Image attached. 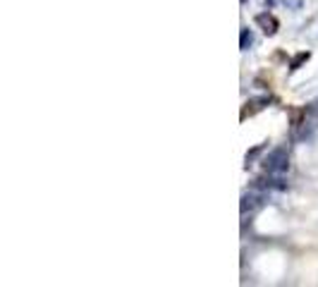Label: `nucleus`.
<instances>
[{
  "mask_svg": "<svg viewBox=\"0 0 318 287\" xmlns=\"http://www.w3.org/2000/svg\"><path fill=\"white\" fill-rule=\"evenodd\" d=\"M304 60H309V53H299V55L294 57V60H292V70H297V67H299Z\"/></svg>",
  "mask_w": 318,
  "mask_h": 287,
  "instance_id": "obj_4",
  "label": "nucleus"
},
{
  "mask_svg": "<svg viewBox=\"0 0 318 287\" xmlns=\"http://www.w3.org/2000/svg\"><path fill=\"white\" fill-rule=\"evenodd\" d=\"M256 206H261V201L256 199V197H244V199H242V211H244V213H247V208L251 211V208H256Z\"/></svg>",
  "mask_w": 318,
  "mask_h": 287,
  "instance_id": "obj_3",
  "label": "nucleus"
},
{
  "mask_svg": "<svg viewBox=\"0 0 318 287\" xmlns=\"http://www.w3.org/2000/svg\"><path fill=\"white\" fill-rule=\"evenodd\" d=\"M256 24H259L265 34H275V31H278V19H275L273 15H268V12H263V15L256 17Z\"/></svg>",
  "mask_w": 318,
  "mask_h": 287,
  "instance_id": "obj_2",
  "label": "nucleus"
},
{
  "mask_svg": "<svg viewBox=\"0 0 318 287\" xmlns=\"http://www.w3.org/2000/svg\"><path fill=\"white\" fill-rule=\"evenodd\" d=\"M247 46H251V34L244 29V31H242V48H247Z\"/></svg>",
  "mask_w": 318,
  "mask_h": 287,
  "instance_id": "obj_5",
  "label": "nucleus"
},
{
  "mask_svg": "<svg viewBox=\"0 0 318 287\" xmlns=\"http://www.w3.org/2000/svg\"><path fill=\"white\" fill-rule=\"evenodd\" d=\"M265 170L268 172H285L289 168V161H287V151L285 148H275L270 151V156L265 158Z\"/></svg>",
  "mask_w": 318,
  "mask_h": 287,
  "instance_id": "obj_1",
  "label": "nucleus"
}]
</instances>
